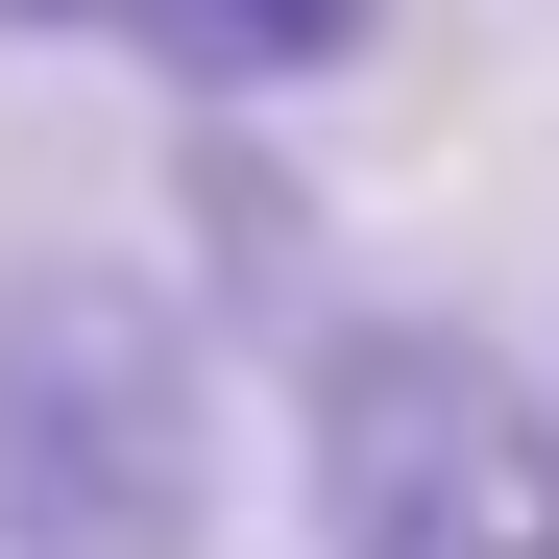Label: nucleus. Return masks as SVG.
Returning a JSON list of instances; mask_svg holds the SVG:
<instances>
[{
	"label": "nucleus",
	"mask_w": 559,
	"mask_h": 559,
	"mask_svg": "<svg viewBox=\"0 0 559 559\" xmlns=\"http://www.w3.org/2000/svg\"><path fill=\"white\" fill-rule=\"evenodd\" d=\"M0 559H219V341L122 243L0 267Z\"/></svg>",
	"instance_id": "f257e3e1"
},
{
	"label": "nucleus",
	"mask_w": 559,
	"mask_h": 559,
	"mask_svg": "<svg viewBox=\"0 0 559 559\" xmlns=\"http://www.w3.org/2000/svg\"><path fill=\"white\" fill-rule=\"evenodd\" d=\"M0 25H98V0H0Z\"/></svg>",
	"instance_id": "20e7f679"
},
{
	"label": "nucleus",
	"mask_w": 559,
	"mask_h": 559,
	"mask_svg": "<svg viewBox=\"0 0 559 559\" xmlns=\"http://www.w3.org/2000/svg\"><path fill=\"white\" fill-rule=\"evenodd\" d=\"M293 535L317 559H559V390H511L487 317L365 293L293 365Z\"/></svg>",
	"instance_id": "f03ea898"
},
{
	"label": "nucleus",
	"mask_w": 559,
	"mask_h": 559,
	"mask_svg": "<svg viewBox=\"0 0 559 559\" xmlns=\"http://www.w3.org/2000/svg\"><path fill=\"white\" fill-rule=\"evenodd\" d=\"M98 25H146L195 98H317V73L390 25V0H98Z\"/></svg>",
	"instance_id": "7ed1b4c3"
}]
</instances>
